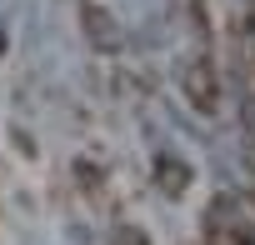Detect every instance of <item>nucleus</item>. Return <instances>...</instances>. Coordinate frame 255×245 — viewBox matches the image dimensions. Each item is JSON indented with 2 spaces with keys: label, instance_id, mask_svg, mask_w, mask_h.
Returning <instances> with one entry per match:
<instances>
[{
  "label": "nucleus",
  "instance_id": "f257e3e1",
  "mask_svg": "<svg viewBox=\"0 0 255 245\" xmlns=\"http://www.w3.org/2000/svg\"><path fill=\"white\" fill-rule=\"evenodd\" d=\"M85 30H90V40H95V45H105V50L120 40V35H115V25H110V15H105V10H95V5H85Z\"/></svg>",
  "mask_w": 255,
  "mask_h": 245
},
{
  "label": "nucleus",
  "instance_id": "f03ea898",
  "mask_svg": "<svg viewBox=\"0 0 255 245\" xmlns=\"http://www.w3.org/2000/svg\"><path fill=\"white\" fill-rule=\"evenodd\" d=\"M190 95H195V105H200V110H210V105H215V85H210V75H205V70H195V75H190Z\"/></svg>",
  "mask_w": 255,
  "mask_h": 245
},
{
  "label": "nucleus",
  "instance_id": "7ed1b4c3",
  "mask_svg": "<svg viewBox=\"0 0 255 245\" xmlns=\"http://www.w3.org/2000/svg\"><path fill=\"white\" fill-rule=\"evenodd\" d=\"M160 180H165V190H180V185H185V165H170V160H160Z\"/></svg>",
  "mask_w": 255,
  "mask_h": 245
},
{
  "label": "nucleus",
  "instance_id": "20e7f679",
  "mask_svg": "<svg viewBox=\"0 0 255 245\" xmlns=\"http://www.w3.org/2000/svg\"><path fill=\"white\" fill-rule=\"evenodd\" d=\"M120 245H145V240L140 235H120Z\"/></svg>",
  "mask_w": 255,
  "mask_h": 245
}]
</instances>
